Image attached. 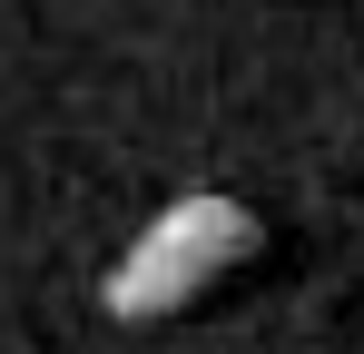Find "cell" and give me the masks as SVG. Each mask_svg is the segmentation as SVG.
<instances>
[{
    "mask_svg": "<svg viewBox=\"0 0 364 354\" xmlns=\"http://www.w3.org/2000/svg\"><path fill=\"white\" fill-rule=\"evenodd\" d=\"M256 256V217H246L237 197H178L158 227L138 236L119 256V276H109V315H178L187 295H207L227 266Z\"/></svg>",
    "mask_w": 364,
    "mask_h": 354,
    "instance_id": "6da1fadb",
    "label": "cell"
}]
</instances>
